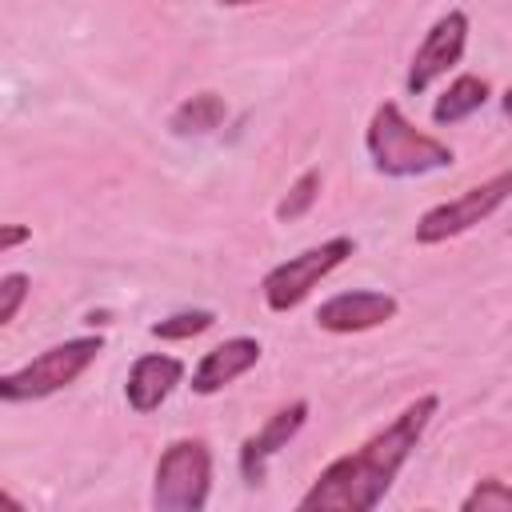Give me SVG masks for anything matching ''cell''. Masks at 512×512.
I'll return each instance as SVG.
<instances>
[{"label": "cell", "instance_id": "cell-1", "mask_svg": "<svg viewBox=\"0 0 512 512\" xmlns=\"http://www.w3.org/2000/svg\"><path fill=\"white\" fill-rule=\"evenodd\" d=\"M436 408H440V396H432V392L404 404L392 424L372 432L360 448L336 456L312 480V488L300 496V512H372L388 496L404 460L412 456L424 428L432 424Z\"/></svg>", "mask_w": 512, "mask_h": 512}, {"label": "cell", "instance_id": "cell-2", "mask_svg": "<svg viewBox=\"0 0 512 512\" xmlns=\"http://www.w3.org/2000/svg\"><path fill=\"white\" fill-rule=\"evenodd\" d=\"M364 148H368V156H372V168H376L380 176H396V180H404V176H424V172H440V168H452V160H456V152H452L444 140L420 132V128L400 112V104H392V100H384V104L372 112L368 132H364Z\"/></svg>", "mask_w": 512, "mask_h": 512}, {"label": "cell", "instance_id": "cell-3", "mask_svg": "<svg viewBox=\"0 0 512 512\" xmlns=\"http://www.w3.org/2000/svg\"><path fill=\"white\" fill-rule=\"evenodd\" d=\"M100 352H104V336H72L64 344H52L40 356H32L28 364H20L16 372L0 376V400L4 404H28V400L56 396L68 384H76L96 364Z\"/></svg>", "mask_w": 512, "mask_h": 512}, {"label": "cell", "instance_id": "cell-4", "mask_svg": "<svg viewBox=\"0 0 512 512\" xmlns=\"http://www.w3.org/2000/svg\"><path fill=\"white\" fill-rule=\"evenodd\" d=\"M212 488V452L204 440H172L156 460L152 508L156 512H200Z\"/></svg>", "mask_w": 512, "mask_h": 512}, {"label": "cell", "instance_id": "cell-5", "mask_svg": "<svg viewBox=\"0 0 512 512\" xmlns=\"http://www.w3.org/2000/svg\"><path fill=\"white\" fill-rule=\"evenodd\" d=\"M352 252H356V240H352V236H332V240H324V244H316V248H304L300 256H288L284 264H276V268L264 272V280H260L264 304H268L272 312H292V308H300V304L312 296V288H316L328 272H336Z\"/></svg>", "mask_w": 512, "mask_h": 512}, {"label": "cell", "instance_id": "cell-6", "mask_svg": "<svg viewBox=\"0 0 512 512\" xmlns=\"http://www.w3.org/2000/svg\"><path fill=\"white\" fill-rule=\"evenodd\" d=\"M512 192V172H496L492 180L476 184V188H464L460 196L428 208L420 220H416V244H444L468 228H476L480 220H488Z\"/></svg>", "mask_w": 512, "mask_h": 512}, {"label": "cell", "instance_id": "cell-7", "mask_svg": "<svg viewBox=\"0 0 512 512\" xmlns=\"http://www.w3.org/2000/svg\"><path fill=\"white\" fill-rule=\"evenodd\" d=\"M464 44H468V16H464L460 8H452V12H444V16L424 32V40H420V48H416V56H412V64H408L404 88H408L412 96L428 92L432 80H440L448 68L460 64Z\"/></svg>", "mask_w": 512, "mask_h": 512}, {"label": "cell", "instance_id": "cell-8", "mask_svg": "<svg viewBox=\"0 0 512 512\" xmlns=\"http://www.w3.org/2000/svg\"><path fill=\"white\" fill-rule=\"evenodd\" d=\"M396 296L392 292H380V288H352V292H340L332 300H324L316 308V328L324 332H336V336H352V332H368V328H380L396 316Z\"/></svg>", "mask_w": 512, "mask_h": 512}, {"label": "cell", "instance_id": "cell-9", "mask_svg": "<svg viewBox=\"0 0 512 512\" xmlns=\"http://www.w3.org/2000/svg\"><path fill=\"white\" fill-rule=\"evenodd\" d=\"M304 420H308V400H292V404L276 408L252 436H244V444H240V476H244V484L256 488L264 480L268 460L280 448H288V440L304 428Z\"/></svg>", "mask_w": 512, "mask_h": 512}, {"label": "cell", "instance_id": "cell-10", "mask_svg": "<svg viewBox=\"0 0 512 512\" xmlns=\"http://www.w3.org/2000/svg\"><path fill=\"white\" fill-rule=\"evenodd\" d=\"M260 352H264V348H260L256 336H232V340L208 348V352L200 356V364L192 368V392H196V396H216V392H224L232 380H240L248 368L260 364Z\"/></svg>", "mask_w": 512, "mask_h": 512}, {"label": "cell", "instance_id": "cell-11", "mask_svg": "<svg viewBox=\"0 0 512 512\" xmlns=\"http://www.w3.org/2000/svg\"><path fill=\"white\" fill-rule=\"evenodd\" d=\"M184 380V364L168 352H144L132 368H128V380H124V400L136 416H148L156 412L172 392L176 384Z\"/></svg>", "mask_w": 512, "mask_h": 512}, {"label": "cell", "instance_id": "cell-12", "mask_svg": "<svg viewBox=\"0 0 512 512\" xmlns=\"http://www.w3.org/2000/svg\"><path fill=\"white\" fill-rule=\"evenodd\" d=\"M488 96H492V84H488L484 76L464 72V76H456V80L444 88V96L432 104V120H436L440 128L460 124V120H468L472 112H480V108L488 104Z\"/></svg>", "mask_w": 512, "mask_h": 512}, {"label": "cell", "instance_id": "cell-13", "mask_svg": "<svg viewBox=\"0 0 512 512\" xmlns=\"http://www.w3.org/2000/svg\"><path fill=\"white\" fill-rule=\"evenodd\" d=\"M224 116H228V108H224V100H220L216 92H196V96H188V100L172 112L168 128H172L176 136H204V132L220 128Z\"/></svg>", "mask_w": 512, "mask_h": 512}, {"label": "cell", "instance_id": "cell-14", "mask_svg": "<svg viewBox=\"0 0 512 512\" xmlns=\"http://www.w3.org/2000/svg\"><path fill=\"white\" fill-rule=\"evenodd\" d=\"M212 324H216V312L212 308H188V312H172V316L156 320L148 332L156 340H192V336L208 332Z\"/></svg>", "mask_w": 512, "mask_h": 512}, {"label": "cell", "instance_id": "cell-15", "mask_svg": "<svg viewBox=\"0 0 512 512\" xmlns=\"http://www.w3.org/2000/svg\"><path fill=\"white\" fill-rule=\"evenodd\" d=\"M320 184H324V176H320V168H308L304 176H296V184L288 188V196L276 204V220L280 224H292V220H300L316 200H320Z\"/></svg>", "mask_w": 512, "mask_h": 512}, {"label": "cell", "instance_id": "cell-16", "mask_svg": "<svg viewBox=\"0 0 512 512\" xmlns=\"http://www.w3.org/2000/svg\"><path fill=\"white\" fill-rule=\"evenodd\" d=\"M464 512H508L512 508V488L500 480V476H488V480H480L468 496H464V504H460Z\"/></svg>", "mask_w": 512, "mask_h": 512}, {"label": "cell", "instance_id": "cell-17", "mask_svg": "<svg viewBox=\"0 0 512 512\" xmlns=\"http://www.w3.org/2000/svg\"><path fill=\"white\" fill-rule=\"evenodd\" d=\"M28 292H32V280H28L24 272H8V276H0V328H8V324L16 320V312L24 308Z\"/></svg>", "mask_w": 512, "mask_h": 512}, {"label": "cell", "instance_id": "cell-18", "mask_svg": "<svg viewBox=\"0 0 512 512\" xmlns=\"http://www.w3.org/2000/svg\"><path fill=\"white\" fill-rule=\"evenodd\" d=\"M32 240V228L28 224H0V252H12L20 244Z\"/></svg>", "mask_w": 512, "mask_h": 512}, {"label": "cell", "instance_id": "cell-19", "mask_svg": "<svg viewBox=\"0 0 512 512\" xmlns=\"http://www.w3.org/2000/svg\"><path fill=\"white\" fill-rule=\"evenodd\" d=\"M0 508H24V504H20L12 492H4V488H0Z\"/></svg>", "mask_w": 512, "mask_h": 512}, {"label": "cell", "instance_id": "cell-20", "mask_svg": "<svg viewBox=\"0 0 512 512\" xmlns=\"http://www.w3.org/2000/svg\"><path fill=\"white\" fill-rule=\"evenodd\" d=\"M220 4H228V8H240V4H260V0H220Z\"/></svg>", "mask_w": 512, "mask_h": 512}]
</instances>
